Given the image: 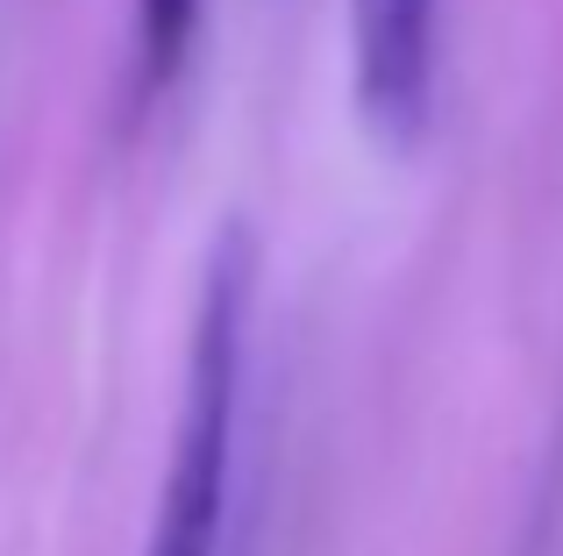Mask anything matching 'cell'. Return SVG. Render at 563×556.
<instances>
[{
    "instance_id": "cell-1",
    "label": "cell",
    "mask_w": 563,
    "mask_h": 556,
    "mask_svg": "<svg viewBox=\"0 0 563 556\" xmlns=\"http://www.w3.org/2000/svg\"><path fill=\"white\" fill-rule=\"evenodd\" d=\"M250 307H257V243H250V229L229 222L207 251L192 349H186V407H179V435H172V464L165 486H157L143 556H221L243 378H250Z\"/></svg>"
},
{
    "instance_id": "cell-3",
    "label": "cell",
    "mask_w": 563,
    "mask_h": 556,
    "mask_svg": "<svg viewBox=\"0 0 563 556\" xmlns=\"http://www.w3.org/2000/svg\"><path fill=\"white\" fill-rule=\"evenodd\" d=\"M192 29H200V0H136V100H157L179 79Z\"/></svg>"
},
{
    "instance_id": "cell-2",
    "label": "cell",
    "mask_w": 563,
    "mask_h": 556,
    "mask_svg": "<svg viewBox=\"0 0 563 556\" xmlns=\"http://www.w3.org/2000/svg\"><path fill=\"white\" fill-rule=\"evenodd\" d=\"M435 8L442 0H350V86L385 151H413L435 114Z\"/></svg>"
}]
</instances>
